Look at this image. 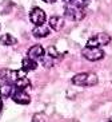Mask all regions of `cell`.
<instances>
[{"instance_id":"1","label":"cell","mask_w":112,"mask_h":122,"mask_svg":"<svg viewBox=\"0 0 112 122\" xmlns=\"http://www.w3.org/2000/svg\"><path fill=\"white\" fill-rule=\"evenodd\" d=\"M72 85L75 86H80V87H91L98 85L99 78L95 72H79L76 75L72 76L71 79Z\"/></svg>"},{"instance_id":"2","label":"cell","mask_w":112,"mask_h":122,"mask_svg":"<svg viewBox=\"0 0 112 122\" xmlns=\"http://www.w3.org/2000/svg\"><path fill=\"white\" fill-rule=\"evenodd\" d=\"M64 15L65 18L72 20V22H80L85 16V7H80V5H76V4L65 5Z\"/></svg>"},{"instance_id":"3","label":"cell","mask_w":112,"mask_h":122,"mask_svg":"<svg viewBox=\"0 0 112 122\" xmlns=\"http://www.w3.org/2000/svg\"><path fill=\"white\" fill-rule=\"evenodd\" d=\"M111 42V35L107 32H99L96 35L91 36L87 42V47H96V48H100L103 46H107Z\"/></svg>"},{"instance_id":"4","label":"cell","mask_w":112,"mask_h":122,"mask_svg":"<svg viewBox=\"0 0 112 122\" xmlns=\"http://www.w3.org/2000/svg\"><path fill=\"white\" fill-rule=\"evenodd\" d=\"M25 76V72L23 70H11V68H3L0 71V79L3 82L15 83L19 78Z\"/></svg>"},{"instance_id":"5","label":"cell","mask_w":112,"mask_h":122,"mask_svg":"<svg viewBox=\"0 0 112 122\" xmlns=\"http://www.w3.org/2000/svg\"><path fill=\"white\" fill-rule=\"evenodd\" d=\"M87 61H91V62H96V61H100L104 58V51L101 48H96V47H85L81 52Z\"/></svg>"},{"instance_id":"6","label":"cell","mask_w":112,"mask_h":122,"mask_svg":"<svg viewBox=\"0 0 112 122\" xmlns=\"http://www.w3.org/2000/svg\"><path fill=\"white\" fill-rule=\"evenodd\" d=\"M45 19H47V15H45V12L41 8L35 7L29 11V20H31L32 24H35V27L43 25L44 22H45Z\"/></svg>"},{"instance_id":"7","label":"cell","mask_w":112,"mask_h":122,"mask_svg":"<svg viewBox=\"0 0 112 122\" xmlns=\"http://www.w3.org/2000/svg\"><path fill=\"white\" fill-rule=\"evenodd\" d=\"M11 98L13 99V102H16V103H19V105H29L31 103V97H29L28 93L24 91V90L16 89L13 91Z\"/></svg>"},{"instance_id":"8","label":"cell","mask_w":112,"mask_h":122,"mask_svg":"<svg viewBox=\"0 0 112 122\" xmlns=\"http://www.w3.org/2000/svg\"><path fill=\"white\" fill-rule=\"evenodd\" d=\"M27 54H28V58H31L33 61H41L45 56V50L40 44H35L31 48H28Z\"/></svg>"},{"instance_id":"9","label":"cell","mask_w":112,"mask_h":122,"mask_svg":"<svg viewBox=\"0 0 112 122\" xmlns=\"http://www.w3.org/2000/svg\"><path fill=\"white\" fill-rule=\"evenodd\" d=\"M13 83L9 82H1L0 83V99H7L12 97L13 94Z\"/></svg>"},{"instance_id":"10","label":"cell","mask_w":112,"mask_h":122,"mask_svg":"<svg viewBox=\"0 0 112 122\" xmlns=\"http://www.w3.org/2000/svg\"><path fill=\"white\" fill-rule=\"evenodd\" d=\"M48 24H49V28H52L54 31H60L64 27V19L62 16H51Z\"/></svg>"},{"instance_id":"11","label":"cell","mask_w":112,"mask_h":122,"mask_svg":"<svg viewBox=\"0 0 112 122\" xmlns=\"http://www.w3.org/2000/svg\"><path fill=\"white\" fill-rule=\"evenodd\" d=\"M37 67V62L33 61V59H31V58H24L22 62V70L24 72H28V71H32V70H35V68Z\"/></svg>"},{"instance_id":"12","label":"cell","mask_w":112,"mask_h":122,"mask_svg":"<svg viewBox=\"0 0 112 122\" xmlns=\"http://www.w3.org/2000/svg\"><path fill=\"white\" fill-rule=\"evenodd\" d=\"M13 86H16V89H19V90H24L25 91L27 89H31L32 87V83H31V81L27 76H22V78H19L13 83Z\"/></svg>"},{"instance_id":"13","label":"cell","mask_w":112,"mask_h":122,"mask_svg":"<svg viewBox=\"0 0 112 122\" xmlns=\"http://www.w3.org/2000/svg\"><path fill=\"white\" fill-rule=\"evenodd\" d=\"M49 28L48 27H44V25H37V27H35V28L32 30V35L35 36V38H45V36L49 35Z\"/></svg>"},{"instance_id":"14","label":"cell","mask_w":112,"mask_h":122,"mask_svg":"<svg viewBox=\"0 0 112 122\" xmlns=\"http://www.w3.org/2000/svg\"><path fill=\"white\" fill-rule=\"evenodd\" d=\"M0 43L3 46H15L18 43V39L15 36L9 35V34H4V35L0 36Z\"/></svg>"},{"instance_id":"15","label":"cell","mask_w":112,"mask_h":122,"mask_svg":"<svg viewBox=\"0 0 112 122\" xmlns=\"http://www.w3.org/2000/svg\"><path fill=\"white\" fill-rule=\"evenodd\" d=\"M45 54H47L49 58H52V59H56V58H60V56H62V54H60V52H59V51L56 50L54 46H49V47H48L47 51H45Z\"/></svg>"},{"instance_id":"16","label":"cell","mask_w":112,"mask_h":122,"mask_svg":"<svg viewBox=\"0 0 112 122\" xmlns=\"http://www.w3.org/2000/svg\"><path fill=\"white\" fill-rule=\"evenodd\" d=\"M31 122H47V117L43 113H35Z\"/></svg>"},{"instance_id":"17","label":"cell","mask_w":112,"mask_h":122,"mask_svg":"<svg viewBox=\"0 0 112 122\" xmlns=\"http://www.w3.org/2000/svg\"><path fill=\"white\" fill-rule=\"evenodd\" d=\"M41 65H43L44 67H52V66H54V59L49 58L47 54H45V56L41 59Z\"/></svg>"},{"instance_id":"18","label":"cell","mask_w":112,"mask_h":122,"mask_svg":"<svg viewBox=\"0 0 112 122\" xmlns=\"http://www.w3.org/2000/svg\"><path fill=\"white\" fill-rule=\"evenodd\" d=\"M88 1H90V0H75V3H73V4L80 5V7H85V4H87Z\"/></svg>"},{"instance_id":"19","label":"cell","mask_w":112,"mask_h":122,"mask_svg":"<svg viewBox=\"0 0 112 122\" xmlns=\"http://www.w3.org/2000/svg\"><path fill=\"white\" fill-rule=\"evenodd\" d=\"M63 1L65 3V5H69V4H73V3H75V0H63Z\"/></svg>"},{"instance_id":"20","label":"cell","mask_w":112,"mask_h":122,"mask_svg":"<svg viewBox=\"0 0 112 122\" xmlns=\"http://www.w3.org/2000/svg\"><path fill=\"white\" fill-rule=\"evenodd\" d=\"M44 3H47V4H52V3H55L56 0H43Z\"/></svg>"},{"instance_id":"21","label":"cell","mask_w":112,"mask_h":122,"mask_svg":"<svg viewBox=\"0 0 112 122\" xmlns=\"http://www.w3.org/2000/svg\"><path fill=\"white\" fill-rule=\"evenodd\" d=\"M1 111H3V101L0 99V113H1Z\"/></svg>"},{"instance_id":"22","label":"cell","mask_w":112,"mask_h":122,"mask_svg":"<svg viewBox=\"0 0 112 122\" xmlns=\"http://www.w3.org/2000/svg\"><path fill=\"white\" fill-rule=\"evenodd\" d=\"M107 122H112V117H109V118L107 119Z\"/></svg>"}]
</instances>
